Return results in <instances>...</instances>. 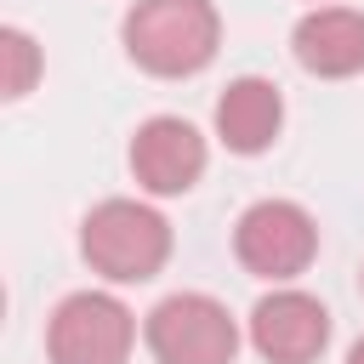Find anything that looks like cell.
Segmentation results:
<instances>
[{
    "label": "cell",
    "instance_id": "3957f363",
    "mask_svg": "<svg viewBox=\"0 0 364 364\" xmlns=\"http://www.w3.org/2000/svg\"><path fill=\"white\" fill-rule=\"evenodd\" d=\"M233 256L245 273H256L267 284H290L318 256V222L296 199H256L233 222Z\"/></svg>",
    "mask_w": 364,
    "mask_h": 364
},
{
    "label": "cell",
    "instance_id": "277c9868",
    "mask_svg": "<svg viewBox=\"0 0 364 364\" xmlns=\"http://www.w3.org/2000/svg\"><path fill=\"white\" fill-rule=\"evenodd\" d=\"M142 336H148V353H154L159 364H233V353H239V324H233V313H228L216 296H205V290H176V296H165V301L148 313Z\"/></svg>",
    "mask_w": 364,
    "mask_h": 364
},
{
    "label": "cell",
    "instance_id": "8992f818",
    "mask_svg": "<svg viewBox=\"0 0 364 364\" xmlns=\"http://www.w3.org/2000/svg\"><path fill=\"white\" fill-rule=\"evenodd\" d=\"M250 347L267 364H313L330 347V307L307 290H267L250 307Z\"/></svg>",
    "mask_w": 364,
    "mask_h": 364
},
{
    "label": "cell",
    "instance_id": "30bf717a",
    "mask_svg": "<svg viewBox=\"0 0 364 364\" xmlns=\"http://www.w3.org/2000/svg\"><path fill=\"white\" fill-rule=\"evenodd\" d=\"M34 80H40V46L23 34V28H0V97H28L34 91Z\"/></svg>",
    "mask_w": 364,
    "mask_h": 364
},
{
    "label": "cell",
    "instance_id": "6da1fadb",
    "mask_svg": "<svg viewBox=\"0 0 364 364\" xmlns=\"http://www.w3.org/2000/svg\"><path fill=\"white\" fill-rule=\"evenodd\" d=\"M125 51L159 80H188L216 57L222 17L210 0H136L125 11Z\"/></svg>",
    "mask_w": 364,
    "mask_h": 364
},
{
    "label": "cell",
    "instance_id": "8fae6325",
    "mask_svg": "<svg viewBox=\"0 0 364 364\" xmlns=\"http://www.w3.org/2000/svg\"><path fill=\"white\" fill-rule=\"evenodd\" d=\"M347 364H364V336H358V341L347 347Z\"/></svg>",
    "mask_w": 364,
    "mask_h": 364
},
{
    "label": "cell",
    "instance_id": "52a82bcc",
    "mask_svg": "<svg viewBox=\"0 0 364 364\" xmlns=\"http://www.w3.org/2000/svg\"><path fill=\"white\" fill-rule=\"evenodd\" d=\"M205 136L188 125V119H176V114H154V119H142L136 125V136H131V176L148 188V193H159V199H176V193H188L199 176H205Z\"/></svg>",
    "mask_w": 364,
    "mask_h": 364
},
{
    "label": "cell",
    "instance_id": "5b68a950",
    "mask_svg": "<svg viewBox=\"0 0 364 364\" xmlns=\"http://www.w3.org/2000/svg\"><path fill=\"white\" fill-rule=\"evenodd\" d=\"M136 341V318L108 290H74L57 301L46 324V358L51 364H125Z\"/></svg>",
    "mask_w": 364,
    "mask_h": 364
},
{
    "label": "cell",
    "instance_id": "ba28073f",
    "mask_svg": "<svg viewBox=\"0 0 364 364\" xmlns=\"http://www.w3.org/2000/svg\"><path fill=\"white\" fill-rule=\"evenodd\" d=\"M290 51L307 74L318 80H347L364 68V11L353 6H313L296 34H290Z\"/></svg>",
    "mask_w": 364,
    "mask_h": 364
},
{
    "label": "cell",
    "instance_id": "9c48e42d",
    "mask_svg": "<svg viewBox=\"0 0 364 364\" xmlns=\"http://www.w3.org/2000/svg\"><path fill=\"white\" fill-rule=\"evenodd\" d=\"M279 125H284V97L262 74H239L216 97V136H222L228 154H245V159L267 154L273 136H279Z\"/></svg>",
    "mask_w": 364,
    "mask_h": 364
},
{
    "label": "cell",
    "instance_id": "7a4b0ae2",
    "mask_svg": "<svg viewBox=\"0 0 364 364\" xmlns=\"http://www.w3.org/2000/svg\"><path fill=\"white\" fill-rule=\"evenodd\" d=\"M80 256L108 284H148L171 262V222L142 199H102L80 222Z\"/></svg>",
    "mask_w": 364,
    "mask_h": 364
},
{
    "label": "cell",
    "instance_id": "7c38bea8",
    "mask_svg": "<svg viewBox=\"0 0 364 364\" xmlns=\"http://www.w3.org/2000/svg\"><path fill=\"white\" fill-rule=\"evenodd\" d=\"M358 284H364V279H358Z\"/></svg>",
    "mask_w": 364,
    "mask_h": 364
}]
</instances>
